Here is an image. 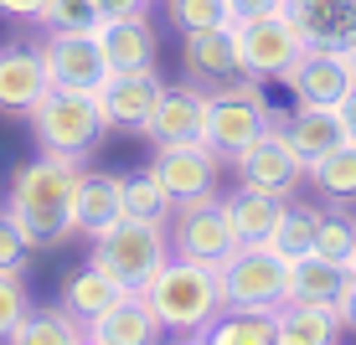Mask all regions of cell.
Instances as JSON below:
<instances>
[{
	"label": "cell",
	"mask_w": 356,
	"mask_h": 345,
	"mask_svg": "<svg viewBox=\"0 0 356 345\" xmlns=\"http://www.w3.org/2000/svg\"><path fill=\"white\" fill-rule=\"evenodd\" d=\"M83 160L42 150L36 160L16 165L6 191V212L21 221V232L31 237V248H57L72 237V191H78Z\"/></svg>",
	"instance_id": "6da1fadb"
},
{
	"label": "cell",
	"mask_w": 356,
	"mask_h": 345,
	"mask_svg": "<svg viewBox=\"0 0 356 345\" xmlns=\"http://www.w3.org/2000/svg\"><path fill=\"white\" fill-rule=\"evenodd\" d=\"M145 299H150L155 319H161L170 335H202L227 310L222 274L212 263H191V258H170L161 274L145 283Z\"/></svg>",
	"instance_id": "7a4b0ae2"
},
{
	"label": "cell",
	"mask_w": 356,
	"mask_h": 345,
	"mask_svg": "<svg viewBox=\"0 0 356 345\" xmlns=\"http://www.w3.org/2000/svg\"><path fill=\"white\" fill-rule=\"evenodd\" d=\"M170 258H176V253H170V227H165V221H150V217H119L114 227L104 232V237H93L88 263L104 268V274L114 278L119 289L145 294V283L161 274Z\"/></svg>",
	"instance_id": "3957f363"
},
{
	"label": "cell",
	"mask_w": 356,
	"mask_h": 345,
	"mask_svg": "<svg viewBox=\"0 0 356 345\" xmlns=\"http://www.w3.org/2000/svg\"><path fill=\"white\" fill-rule=\"evenodd\" d=\"M274 124H279V119H274V108H268L259 78H238V83H227V88L207 93V129H202V140L212 144L222 160L243 155Z\"/></svg>",
	"instance_id": "277c9868"
},
{
	"label": "cell",
	"mask_w": 356,
	"mask_h": 345,
	"mask_svg": "<svg viewBox=\"0 0 356 345\" xmlns=\"http://www.w3.org/2000/svg\"><path fill=\"white\" fill-rule=\"evenodd\" d=\"M26 119H31V134H36L42 150L72 155V160H83L108 129L98 93H67V88H47V98L31 108Z\"/></svg>",
	"instance_id": "5b68a950"
},
{
	"label": "cell",
	"mask_w": 356,
	"mask_h": 345,
	"mask_svg": "<svg viewBox=\"0 0 356 345\" xmlns=\"http://www.w3.org/2000/svg\"><path fill=\"white\" fill-rule=\"evenodd\" d=\"M217 274H222L227 310H268L274 314L279 304L289 299V263L274 248H264V242L238 248Z\"/></svg>",
	"instance_id": "8992f818"
},
{
	"label": "cell",
	"mask_w": 356,
	"mask_h": 345,
	"mask_svg": "<svg viewBox=\"0 0 356 345\" xmlns=\"http://www.w3.org/2000/svg\"><path fill=\"white\" fill-rule=\"evenodd\" d=\"M170 253L191 258V263H212L222 268L232 253H238V237H232L227 206L217 196H196V201H176L170 212Z\"/></svg>",
	"instance_id": "52a82bcc"
},
{
	"label": "cell",
	"mask_w": 356,
	"mask_h": 345,
	"mask_svg": "<svg viewBox=\"0 0 356 345\" xmlns=\"http://www.w3.org/2000/svg\"><path fill=\"white\" fill-rule=\"evenodd\" d=\"M232 47H238L243 72L264 83V78H284L310 42L289 21V10H279V16H259V21H232Z\"/></svg>",
	"instance_id": "ba28073f"
},
{
	"label": "cell",
	"mask_w": 356,
	"mask_h": 345,
	"mask_svg": "<svg viewBox=\"0 0 356 345\" xmlns=\"http://www.w3.org/2000/svg\"><path fill=\"white\" fill-rule=\"evenodd\" d=\"M36 52L47 62L52 88H67V93H98L108 83V72H114L98 31H47V42Z\"/></svg>",
	"instance_id": "9c48e42d"
},
{
	"label": "cell",
	"mask_w": 356,
	"mask_h": 345,
	"mask_svg": "<svg viewBox=\"0 0 356 345\" xmlns=\"http://www.w3.org/2000/svg\"><path fill=\"white\" fill-rule=\"evenodd\" d=\"M284 83L300 108H336L356 88L351 52H341V47H305L294 57V67L284 72Z\"/></svg>",
	"instance_id": "30bf717a"
},
{
	"label": "cell",
	"mask_w": 356,
	"mask_h": 345,
	"mask_svg": "<svg viewBox=\"0 0 356 345\" xmlns=\"http://www.w3.org/2000/svg\"><path fill=\"white\" fill-rule=\"evenodd\" d=\"M232 165H238V186H253V191H268V196H289L305 176H310L305 160L294 155L284 124H274L264 140H253L243 155H232Z\"/></svg>",
	"instance_id": "8fae6325"
},
{
	"label": "cell",
	"mask_w": 356,
	"mask_h": 345,
	"mask_svg": "<svg viewBox=\"0 0 356 345\" xmlns=\"http://www.w3.org/2000/svg\"><path fill=\"white\" fill-rule=\"evenodd\" d=\"M217 170H222V155L207 140H191V144H161L150 176L165 186L170 201H196V196H212Z\"/></svg>",
	"instance_id": "7c38bea8"
},
{
	"label": "cell",
	"mask_w": 356,
	"mask_h": 345,
	"mask_svg": "<svg viewBox=\"0 0 356 345\" xmlns=\"http://www.w3.org/2000/svg\"><path fill=\"white\" fill-rule=\"evenodd\" d=\"M202 129H207V88L202 83H181V88L165 83L150 119L140 124V134L155 144H191V140H202Z\"/></svg>",
	"instance_id": "4fadbf2b"
},
{
	"label": "cell",
	"mask_w": 356,
	"mask_h": 345,
	"mask_svg": "<svg viewBox=\"0 0 356 345\" xmlns=\"http://www.w3.org/2000/svg\"><path fill=\"white\" fill-rule=\"evenodd\" d=\"M181 62H186V78L202 83L207 93L212 88H227V83L248 78L238 62V47H232V26H217V31H181Z\"/></svg>",
	"instance_id": "5bb4252c"
},
{
	"label": "cell",
	"mask_w": 356,
	"mask_h": 345,
	"mask_svg": "<svg viewBox=\"0 0 356 345\" xmlns=\"http://www.w3.org/2000/svg\"><path fill=\"white\" fill-rule=\"evenodd\" d=\"M165 93L161 72L155 67H134V72H108V83L98 88V103H104V119L108 129L124 124V129H140L145 119H150L155 98Z\"/></svg>",
	"instance_id": "9a60e30c"
},
{
	"label": "cell",
	"mask_w": 356,
	"mask_h": 345,
	"mask_svg": "<svg viewBox=\"0 0 356 345\" xmlns=\"http://www.w3.org/2000/svg\"><path fill=\"white\" fill-rule=\"evenodd\" d=\"M83 335H88L93 345H161L165 325L155 319V310H150L145 294H124V299L108 304L98 319H88Z\"/></svg>",
	"instance_id": "2e32d148"
},
{
	"label": "cell",
	"mask_w": 356,
	"mask_h": 345,
	"mask_svg": "<svg viewBox=\"0 0 356 345\" xmlns=\"http://www.w3.org/2000/svg\"><path fill=\"white\" fill-rule=\"evenodd\" d=\"M346 319L341 304H315V299H284L274 310V345H336Z\"/></svg>",
	"instance_id": "e0dca14e"
},
{
	"label": "cell",
	"mask_w": 356,
	"mask_h": 345,
	"mask_svg": "<svg viewBox=\"0 0 356 345\" xmlns=\"http://www.w3.org/2000/svg\"><path fill=\"white\" fill-rule=\"evenodd\" d=\"M119 217H124V180L104 176V170H83L78 191H72V232L104 237Z\"/></svg>",
	"instance_id": "ac0fdd59"
},
{
	"label": "cell",
	"mask_w": 356,
	"mask_h": 345,
	"mask_svg": "<svg viewBox=\"0 0 356 345\" xmlns=\"http://www.w3.org/2000/svg\"><path fill=\"white\" fill-rule=\"evenodd\" d=\"M52 78H47V62L36 47H6L0 52V108L6 114H31L47 98Z\"/></svg>",
	"instance_id": "d6986e66"
},
{
	"label": "cell",
	"mask_w": 356,
	"mask_h": 345,
	"mask_svg": "<svg viewBox=\"0 0 356 345\" xmlns=\"http://www.w3.org/2000/svg\"><path fill=\"white\" fill-rule=\"evenodd\" d=\"M289 21L310 47H356V0H289Z\"/></svg>",
	"instance_id": "ffe728a7"
},
{
	"label": "cell",
	"mask_w": 356,
	"mask_h": 345,
	"mask_svg": "<svg viewBox=\"0 0 356 345\" xmlns=\"http://www.w3.org/2000/svg\"><path fill=\"white\" fill-rule=\"evenodd\" d=\"M98 42L114 72L134 67H155V26L145 16H119V21H98Z\"/></svg>",
	"instance_id": "44dd1931"
},
{
	"label": "cell",
	"mask_w": 356,
	"mask_h": 345,
	"mask_svg": "<svg viewBox=\"0 0 356 345\" xmlns=\"http://www.w3.org/2000/svg\"><path fill=\"white\" fill-rule=\"evenodd\" d=\"M284 134H289L294 155L305 160V170L315 160H325L336 144H346V129H341L336 108H294V119H284Z\"/></svg>",
	"instance_id": "7402d4cb"
},
{
	"label": "cell",
	"mask_w": 356,
	"mask_h": 345,
	"mask_svg": "<svg viewBox=\"0 0 356 345\" xmlns=\"http://www.w3.org/2000/svg\"><path fill=\"white\" fill-rule=\"evenodd\" d=\"M222 206H227V221H232V237H238V248H248V242H268V232H274L279 212H284V196H268V191L238 186Z\"/></svg>",
	"instance_id": "603a6c76"
},
{
	"label": "cell",
	"mask_w": 356,
	"mask_h": 345,
	"mask_svg": "<svg viewBox=\"0 0 356 345\" xmlns=\"http://www.w3.org/2000/svg\"><path fill=\"white\" fill-rule=\"evenodd\" d=\"M124 294H129V289H119L104 268L88 263V268H78V274L63 278V310H67L72 319H83V325H88V319H98L108 304H119Z\"/></svg>",
	"instance_id": "cb8c5ba5"
},
{
	"label": "cell",
	"mask_w": 356,
	"mask_h": 345,
	"mask_svg": "<svg viewBox=\"0 0 356 345\" xmlns=\"http://www.w3.org/2000/svg\"><path fill=\"white\" fill-rule=\"evenodd\" d=\"M346 283H351V268L330 263V258H321V253H310V258H300V263H289V299L341 304Z\"/></svg>",
	"instance_id": "d4e9b609"
},
{
	"label": "cell",
	"mask_w": 356,
	"mask_h": 345,
	"mask_svg": "<svg viewBox=\"0 0 356 345\" xmlns=\"http://www.w3.org/2000/svg\"><path fill=\"white\" fill-rule=\"evenodd\" d=\"M78 340H83V319H72L63 304H52V310H26L21 325L0 345H78Z\"/></svg>",
	"instance_id": "484cf974"
},
{
	"label": "cell",
	"mask_w": 356,
	"mask_h": 345,
	"mask_svg": "<svg viewBox=\"0 0 356 345\" xmlns=\"http://www.w3.org/2000/svg\"><path fill=\"white\" fill-rule=\"evenodd\" d=\"M315 237H321V212L315 206H284L264 248H274L284 263H300V258L315 253Z\"/></svg>",
	"instance_id": "4316f807"
},
{
	"label": "cell",
	"mask_w": 356,
	"mask_h": 345,
	"mask_svg": "<svg viewBox=\"0 0 356 345\" xmlns=\"http://www.w3.org/2000/svg\"><path fill=\"white\" fill-rule=\"evenodd\" d=\"M207 345H274V314L268 310H222L202 330Z\"/></svg>",
	"instance_id": "83f0119b"
},
{
	"label": "cell",
	"mask_w": 356,
	"mask_h": 345,
	"mask_svg": "<svg viewBox=\"0 0 356 345\" xmlns=\"http://www.w3.org/2000/svg\"><path fill=\"white\" fill-rule=\"evenodd\" d=\"M310 180L330 196V201H356V140L336 144L325 160H315V165H310Z\"/></svg>",
	"instance_id": "f1b7e54d"
},
{
	"label": "cell",
	"mask_w": 356,
	"mask_h": 345,
	"mask_svg": "<svg viewBox=\"0 0 356 345\" xmlns=\"http://www.w3.org/2000/svg\"><path fill=\"white\" fill-rule=\"evenodd\" d=\"M165 16L176 31H217L232 26V0H165Z\"/></svg>",
	"instance_id": "f546056e"
},
{
	"label": "cell",
	"mask_w": 356,
	"mask_h": 345,
	"mask_svg": "<svg viewBox=\"0 0 356 345\" xmlns=\"http://www.w3.org/2000/svg\"><path fill=\"white\" fill-rule=\"evenodd\" d=\"M170 212H176V201L165 196V186L150 176V170H140V176H124V217L170 221Z\"/></svg>",
	"instance_id": "4dcf8cb0"
},
{
	"label": "cell",
	"mask_w": 356,
	"mask_h": 345,
	"mask_svg": "<svg viewBox=\"0 0 356 345\" xmlns=\"http://www.w3.org/2000/svg\"><path fill=\"white\" fill-rule=\"evenodd\" d=\"M36 21L47 31H98L104 10H98V0H47Z\"/></svg>",
	"instance_id": "1f68e13d"
},
{
	"label": "cell",
	"mask_w": 356,
	"mask_h": 345,
	"mask_svg": "<svg viewBox=\"0 0 356 345\" xmlns=\"http://www.w3.org/2000/svg\"><path fill=\"white\" fill-rule=\"evenodd\" d=\"M315 253L330 258V263H341V268H351V258H356V217H341V212H321V237H315Z\"/></svg>",
	"instance_id": "d6a6232c"
},
{
	"label": "cell",
	"mask_w": 356,
	"mask_h": 345,
	"mask_svg": "<svg viewBox=\"0 0 356 345\" xmlns=\"http://www.w3.org/2000/svg\"><path fill=\"white\" fill-rule=\"evenodd\" d=\"M31 310V294H26V278L21 274H6L0 268V340L21 325V314Z\"/></svg>",
	"instance_id": "836d02e7"
},
{
	"label": "cell",
	"mask_w": 356,
	"mask_h": 345,
	"mask_svg": "<svg viewBox=\"0 0 356 345\" xmlns=\"http://www.w3.org/2000/svg\"><path fill=\"white\" fill-rule=\"evenodd\" d=\"M26 258H31V237L21 232V221L10 212H0V268L6 274H26Z\"/></svg>",
	"instance_id": "e575fe53"
},
{
	"label": "cell",
	"mask_w": 356,
	"mask_h": 345,
	"mask_svg": "<svg viewBox=\"0 0 356 345\" xmlns=\"http://www.w3.org/2000/svg\"><path fill=\"white\" fill-rule=\"evenodd\" d=\"M289 10V0H232V16L238 21H259V16H279Z\"/></svg>",
	"instance_id": "d590c367"
},
{
	"label": "cell",
	"mask_w": 356,
	"mask_h": 345,
	"mask_svg": "<svg viewBox=\"0 0 356 345\" xmlns=\"http://www.w3.org/2000/svg\"><path fill=\"white\" fill-rule=\"evenodd\" d=\"M145 6H150V0H98L104 21H119V16H145Z\"/></svg>",
	"instance_id": "8d00e7d4"
},
{
	"label": "cell",
	"mask_w": 356,
	"mask_h": 345,
	"mask_svg": "<svg viewBox=\"0 0 356 345\" xmlns=\"http://www.w3.org/2000/svg\"><path fill=\"white\" fill-rule=\"evenodd\" d=\"M336 119H341V129H346V140H356V88L336 103Z\"/></svg>",
	"instance_id": "74e56055"
},
{
	"label": "cell",
	"mask_w": 356,
	"mask_h": 345,
	"mask_svg": "<svg viewBox=\"0 0 356 345\" xmlns=\"http://www.w3.org/2000/svg\"><path fill=\"white\" fill-rule=\"evenodd\" d=\"M42 6H47V0H0L6 16H42Z\"/></svg>",
	"instance_id": "f35d334b"
},
{
	"label": "cell",
	"mask_w": 356,
	"mask_h": 345,
	"mask_svg": "<svg viewBox=\"0 0 356 345\" xmlns=\"http://www.w3.org/2000/svg\"><path fill=\"white\" fill-rule=\"evenodd\" d=\"M341 319H346V330H356V274L346 283V294H341Z\"/></svg>",
	"instance_id": "ab89813d"
},
{
	"label": "cell",
	"mask_w": 356,
	"mask_h": 345,
	"mask_svg": "<svg viewBox=\"0 0 356 345\" xmlns=\"http://www.w3.org/2000/svg\"><path fill=\"white\" fill-rule=\"evenodd\" d=\"M176 345H207V340H202V335H181Z\"/></svg>",
	"instance_id": "60d3db41"
},
{
	"label": "cell",
	"mask_w": 356,
	"mask_h": 345,
	"mask_svg": "<svg viewBox=\"0 0 356 345\" xmlns=\"http://www.w3.org/2000/svg\"><path fill=\"white\" fill-rule=\"evenodd\" d=\"M351 67H356V47H351Z\"/></svg>",
	"instance_id": "b9f144b4"
},
{
	"label": "cell",
	"mask_w": 356,
	"mask_h": 345,
	"mask_svg": "<svg viewBox=\"0 0 356 345\" xmlns=\"http://www.w3.org/2000/svg\"><path fill=\"white\" fill-rule=\"evenodd\" d=\"M78 345H93V340H88V335H83V340H78Z\"/></svg>",
	"instance_id": "7bdbcfd3"
},
{
	"label": "cell",
	"mask_w": 356,
	"mask_h": 345,
	"mask_svg": "<svg viewBox=\"0 0 356 345\" xmlns=\"http://www.w3.org/2000/svg\"><path fill=\"white\" fill-rule=\"evenodd\" d=\"M351 274H356V258H351Z\"/></svg>",
	"instance_id": "ee69618b"
}]
</instances>
